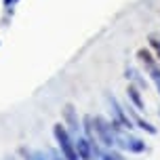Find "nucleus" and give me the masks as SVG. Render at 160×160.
Listing matches in <instances>:
<instances>
[{
    "label": "nucleus",
    "mask_w": 160,
    "mask_h": 160,
    "mask_svg": "<svg viewBox=\"0 0 160 160\" xmlns=\"http://www.w3.org/2000/svg\"><path fill=\"white\" fill-rule=\"evenodd\" d=\"M95 122V133H97V139H99V143H103L105 148H114L116 145V135H118L122 127H120L118 122H108L105 118L101 116H95L93 118Z\"/></svg>",
    "instance_id": "nucleus-1"
},
{
    "label": "nucleus",
    "mask_w": 160,
    "mask_h": 160,
    "mask_svg": "<svg viewBox=\"0 0 160 160\" xmlns=\"http://www.w3.org/2000/svg\"><path fill=\"white\" fill-rule=\"evenodd\" d=\"M53 135H55L57 143H59V150H61V156L65 160H80L78 152H76V143H74V139L70 137L68 128L61 122H57L55 127H53Z\"/></svg>",
    "instance_id": "nucleus-2"
},
{
    "label": "nucleus",
    "mask_w": 160,
    "mask_h": 160,
    "mask_svg": "<svg viewBox=\"0 0 160 160\" xmlns=\"http://www.w3.org/2000/svg\"><path fill=\"white\" fill-rule=\"evenodd\" d=\"M116 143L122 148V150H127V152H133V154H141L145 150V143L139 139V137H133V135H127V133H122L120 131L118 135H116Z\"/></svg>",
    "instance_id": "nucleus-3"
},
{
    "label": "nucleus",
    "mask_w": 160,
    "mask_h": 160,
    "mask_svg": "<svg viewBox=\"0 0 160 160\" xmlns=\"http://www.w3.org/2000/svg\"><path fill=\"white\" fill-rule=\"evenodd\" d=\"M137 59L145 65V70H148V74H150V78H152L154 82L160 80V63L152 57V53H150L148 48H139V51H137Z\"/></svg>",
    "instance_id": "nucleus-4"
},
{
    "label": "nucleus",
    "mask_w": 160,
    "mask_h": 160,
    "mask_svg": "<svg viewBox=\"0 0 160 160\" xmlns=\"http://www.w3.org/2000/svg\"><path fill=\"white\" fill-rule=\"evenodd\" d=\"M108 101L112 105V114H114V122H118L122 128H133V120L128 118V114L124 112V108L116 101V97H108Z\"/></svg>",
    "instance_id": "nucleus-5"
},
{
    "label": "nucleus",
    "mask_w": 160,
    "mask_h": 160,
    "mask_svg": "<svg viewBox=\"0 0 160 160\" xmlns=\"http://www.w3.org/2000/svg\"><path fill=\"white\" fill-rule=\"evenodd\" d=\"M74 143H76V152H78L80 160H93V156H95V150H93V143L88 141L87 137H76L74 139Z\"/></svg>",
    "instance_id": "nucleus-6"
},
{
    "label": "nucleus",
    "mask_w": 160,
    "mask_h": 160,
    "mask_svg": "<svg viewBox=\"0 0 160 160\" xmlns=\"http://www.w3.org/2000/svg\"><path fill=\"white\" fill-rule=\"evenodd\" d=\"M127 97L133 101V105H135L139 112H143L145 110V105H143V99H141V93H139V88L135 87V84H128L127 88Z\"/></svg>",
    "instance_id": "nucleus-7"
},
{
    "label": "nucleus",
    "mask_w": 160,
    "mask_h": 160,
    "mask_svg": "<svg viewBox=\"0 0 160 160\" xmlns=\"http://www.w3.org/2000/svg\"><path fill=\"white\" fill-rule=\"evenodd\" d=\"M65 120H68V124L74 128V133H80V124H78V118H76V114H74V105H65Z\"/></svg>",
    "instance_id": "nucleus-8"
},
{
    "label": "nucleus",
    "mask_w": 160,
    "mask_h": 160,
    "mask_svg": "<svg viewBox=\"0 0 160 160\" xmlns=\"http://www.w3.org/2000/svg\"><path fill=\"white\" fill-rule=\"evenodd\" d=\"M127 110H128V114H133V120H135L137 124H139V128H143V131H148L150 135H156V127H152L150 122H145V120L141 118V116H137V114L133 112V108H127Z\"/></svg>",
    "instance_id": "nucleus-9"
},
{
    "label": "nucleus",
    "mask_w": 160,
    "mask_h": 160,
    "mask_svg": "<svg viewBox=\"0 0 160 160\" xmlns=\"http://www.w3.org/2000/svg\"><path fill=\"white\" fill-rule=\"evenodd\" d=\"M127 78L128 80H133L137 87H141V88H145V80L141 78V74L137 72V70H133V68H127Z\"/></svg>",
    "instance_id": "nucleus-10"
},
{
    "label": "nucleus",
    "mask_w": 160,
    "mask_h": 160,
    "mask_svg": "<svg viewBox=\"0 0 160 160\" xmlns=\"http://www.w3.org/2000/svg\"><path fill=\"white\" fill-rule=\"evenodd\" d=\"M150 44H152V48L156 51V55H158V63H160V36H150Z\"/></svg>",
    "instance_id": "nucleus-11"
},
{
    "label": "nucleus",
    "mask_w": 160,
    "mask_h": 160,
    "mask_svg": "<svg viewBox=\"0 0 160 160\" xmlns=\"http://www.w3.org/2000/svg\"><path fill=\"white\" fill-rule=\"evenodd\" d=\"M101 160H122V156L116 152H105L103 156H101Z\"/></svg>",
    "instance_id": "nucleus-12"
},
{
    "label": "nucleus",
    "mask_w": 160,
    "mask_h": 160,
    "mask_svg": "<svg viewBox=\"0 0 160 160\" xmlns=\"http://www.w3.org/2000/svg\"><path fill=\"white\" fill-rule=\"evenodd\" d=\"M51 160H65V158H63V156H59V154L53 150V152H51Z\"/></svg>",
    "instance_id": "nucleus-13"
},
{
    "label": "nucleus",
    "mask_w": 160,
    "mask_h": 160,
    "mask_svg": "<svg viewBox=\"0 0 160 160\" xmlns=\"http://www.w3.org/2000/svg\"><path fill=\"white\" fill-rule=\"evenodd\" d=\"M34 160H47L42 152H34Z\"/></svg>",
    "instance_id": "nucleus-14"
},
{
    "label": "nucleus",
    "mask_w": 160,
    "mask_h": 160,
    "mask_svg": "<svg viewBox=\"0 0 160 160\" xmlns=\"http://www.w3.org/2000/svg\"><path fill=\"white\" fill-rule=\"evenodd\" d=\"M13 2H17V0H4V4H7V7H8V4H13Z\"/></svg>",
    "instance_id": "nucleus-15"
},
{
    "label": "nucleus",
    "mask_w": 160,
    "mask_h": 160,
    "mask_svg": "<svg viewBox=\"0 0 160 160\" xmlns=\"http://www.w3.org/2000/svg\"><path fill=\"white\" fill-rule=\"evenodd\" d=\"M156 87H158V93H160V80H156Z\"/></svg>",
    "instance_id": "nucleus-16"
}]
</instances>
